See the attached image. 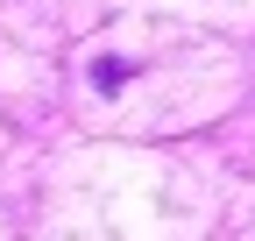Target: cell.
<instances>
[{
	"label": "cell",
	"instance_id": "6da1fadb",
	"mask_svg": "<svg viewBox=\"0 0 255 241\" xmlns=\"http://www.w3.org/2000/svg\"><path fill=\"white\" fill-rule=\"evenodd\" d=\"M121 78H128L121 57H100V64H92V85H100V93H121Z\"/></svg>",
	"mask_w": 255,
	"mask_h": 241
}]
</instances>
